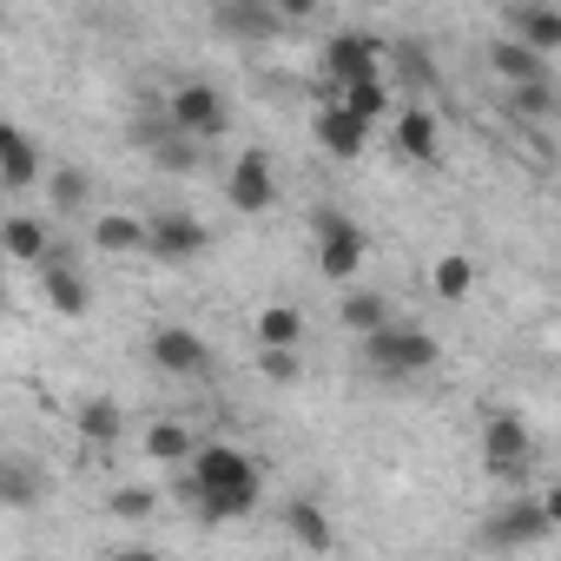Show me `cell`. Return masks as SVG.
<instances>
[{"instance_id":"obj_12","label":"cell","mask_w":561,"mask_h":561,"mask_svg":"<svg viewBox=\"0 0 561 561\" xmlns=\"http://www.w3.org/2000/svg\"><path fill=\"white\" fill-rule=\"evenodd\" d=\"M318 146L337 152V159H357L370 146V126L357 113H344V106H318Z\"/></svg>"},{"instance_id":"obj_34","label":"cell","mask_w":561,"mask_h":561,"mask_svg":"<svg viewBox=\"0 0 561 561\" xmlns=\"http://www.w3.org/2000/svg\"><path fill=\"white\" fill-rule=\"evenodd\" d=\"M541 508H548V522H554V528H561V482H554V489H548V495H541Z\"/></svg>"},{"instance_id":"obj_8","label":"cell","mask_w":561,"mask_h":561,"mask_svg":"<svg viewBox=\"0 0 561 561\" xmlns=\"http://www.w3.org/2000/svg\"><path fill=\"white\" fill-rule=\"evenodd\" d=\"M377 54H383V47H377L370 34H337V41L324 47V67H331L344 87H370V80H377Z\"/></svg>"},{"instance_id":"obj_27","label":"cell","mask_w":561,"mask_h":561,"mask_svg":"<svg viewBox=\"0 0 561 561\" xmlns=\"http://www.w3.org/2000/svg\"><path fill=\"white\" fill-rule=\"evenodd\" d=\"M87 192H93V185H87L80 165H60V172H54V211H87Z\"/></svg>"},{"instance_id":"obj_2","label":"cell","mask_w":561,"mask_h":561,"mask_svg":"<svg viewBox=\"0 0 561 561\" xmlns=\"http://www.w3.org/2000/svg\"><path fill=\"white\" fill-rule=\"evenodd\" d=\"M430 364H436V337H430V331L390 324V331L364 337V370H377V377H416V370H430Z\"/></svg>"},{"instance_id":"obj_1","label":"cell","mask_w":561,"mask_h":561,"mask_svg":"<svg viewBox=\"0 0 561 561\" xmlns=\"http://www.w3.org/2000/svg\"><path fill=\"white\" fill-rule=\"evenodd\" d=\"M192 495H198L205 522L251 515L257 508V462L238 456V449H225V443H198V456H192Z\"/></svg>"},{"instance_id":"obj_32","label":"cell","mask_w":561,"mask_h":561,"mask_svg":"<svg viewBox=\"0 0 561 561\" xmlns=\"http://www.w3.org/2000/svg\"><path fill=\"white\" fill-rule=\"evenodd\" d=\"M264 377H271V383H291V377H298V357H291V351H264Z\"/></svg>"},{"instance_id":"obj_10","label":"cell","mask_w":561,"mask_h":561,"mask_svg":"<svg viewBox=\"0 0 561 561\" xmlns=\"http://www.w3.org/2000/svg\"><path fill=\"white\" fill-rule=\"evenodd\" d=\"M231 205L238 211H271V198H277V179H271V165H264V152H244L238 165H231Z\"/></svg>"},{"instance_id":"obj_25","label":"cell","mask_w":561,"mask_h":561,"mask_svg":"<svg viewBox=\"0 0 561 561\" xmlns=\"http://www.w3.org/2000/svg\"><path fill=\"white\" fill-rule=\"evenodd\" d=\"M80 436H87V443H113V436H119V403L87 397V403H80Z\"/></svg>"},{"instance_id":"obj_21","label":"cell","mask_w":561,"mask_h":561,"mask_svg":"<svg viewBox=\"0 0 561 561\" xmlns=\"http://www.w3.org/2000/svg\"><path fill=\"white\" fill-rule=\"evenodd\" d=\"M344 324H351L357 337H377V331H390V305H383L377 291H351V298H344Z\"/></svg>"},{"instance_id":"obj_26","label":"cell","mask_w":561,"mask_h":561,"mask_svg":"<svg viewBox=\"0 0 561 561\" xmlns=\"http://www.w3.org/2000/svg\"><path fill=\"white\" fill-rule=\"evenodd\" d=\"M337 106H344V113H357V119L370 126V119L390 106V87H383V80H370V87H344V100H337Z\"/></svg>"},{"instance_id":"obj_28","label":"cell","mask_w":561,"mask_h":561,"mask_svg":"<svg viewBox=\"0 0 561 561\" xmlns=\"http://www.w3.org/2000/svg\"><path fill=\"white\" fill-rule=\"evenodd\" d=\"M34 489H41V482H34V462H21V456H14V462H8V508H27V502H34Z\"/></svg>"},{"instance_id":"obj_31","label":"cell","mask_w":561,"mask_h":561,"mask_svg":"<svg viewBox=\"0 0 561 561\" xmlns=\"http://www.w3.org/2000/svg\"><path fill=\"white\" fill-rule=\"evenodd\" d=\"M397 67H403L416 87H430V54H423V47H397Z\"/></svg>"},{"instance_id":"obj_16","label":"cell","mask_w":561,"mask_h":561,"mask_svg":"<svg viewBox=\"0 0 561 561\" xmlns=\"http://www.w3.org/2000/svg\"><path fill=\"white\" fill-rule=\"evenodd\" d=\"M305 337V318L291 311V305H271L264 318H257V351H291Z\"/></svg>"},{"instance_id":"obj_15","label":"cell","mask_w":561,"mask_h":561,"mask_svg":"<svg viewBox=\"0 0 561 561\" xmlns=\"http://www.w3.org/2000/svg\"><path fill=\"white\" fill-rule=\"evenodd\" d=\"M285 528H291V535H298L305 548H318V554L331 548V515H324V508H318L311 495H298V502L285 508Z\"/></svg>"},{"instance_id":"obj_7","label":"cell","mask_w":561,"mask_h":561,"mask_svg":"<svg viewBox=\"0 0 561 561\" xmlns=\"http://www.w3.org/2000/svg\"><path fill=\"white\" fill-rule=\"evenodd\" d=\"M41 285H47V305H54L60 318H80V311L93 305V291H87V277L73 271V251H67V244H54V251H47Z\"/></svg>"},{"instance_id":"obj_19","label":"cell","mask_w":561,"mask_h":561,"mask_svg":"<svg viewBox=\"0 0 561 561\" xmlns=\"http://www.w3.org/2000/svg\"><path fill=\"white\" fill-rule=\"evenodd\" d=\"M8 251H14L21 264H47L54 238H47V225H41V218H8Z\"/></svg>"},{"instance_id":"obj_33","label":"cell","mask_w":561,"mask_h":561,"mask_svg":"<svg viewBox=\"0 0 561 561\" xmlns=\"http://www.w3.org/2000/svg\"><path fill=\"white\" fill-rule=\"evenodd\" d=\"M159 165H165V172H192V146H179V139H159Z\"/></svg>"},{"instance_id":"obj_29","label":"cell","mask_w":561,"mask_h":561,"mask_svg":"<svg viewBox=\"0 0 561 561\" xmlns=\"http://www.w3.org/2000/svg\"><path fill=\"white\" fill-rule=\"evenodd\" d=\"M113 515H119V522H146V515H152V489H119V495H113Z\"/></svg>"},{"instance_id":"obj_22","label":"cell","mask_w":561,"mask_h":561,"mask_svg":"<svg viewBox=\"0 0 561 561\" xmlns=\"http://www.w3.org/2000/svg\"><path fill=\"white\" fill-rule=\"evenodd\" d=\"M146 456H152V462H192L198 443H192V430H179V423H152V430H146Z\"/></svg>"},{"instance_id":"obj_20","label":"cell","mask_w":561,"mask_h":561,"mask_svg":"<svg viewBox=\"0 0 561 561\" xmlns=\"http://www.w3.org/2000/svg\"><path fill=\"white\" fill-rule=\"evenodd\" d=\"M93 244H100V251H146V225L126 218V211H106V218L93 225Z\"/></svg>"},{"instance_id":"obj_3","label":"cell","mask_w":561,"mask_h":561,"mask_svg":"<svg viewBox=\"0 0 561 561\" xmlns=\"http://www.w3.org/2000/svg\"><path fill=\"white\" fill-rule=\"evenodd\" d=\"M364 251H370V244H364V231H357L344 211H331V205H324V211H318V271H324V277H357Z\"/></svg>"},{"instance_id":"obj_30","label":"cell","mask_w":561,"mask_h":561,"mask_svg":"<svg viewBox=\"0 0 561 561\" xmlns=\"http://www.w3.org/2000/svg\"><path fill=\"white\" fill-rule=\"evenodd\" d=\"M515 106L522 113H554V87L541 80V87H515Z\"/></svg>"},{"instance_id":"obj_5","label":"cell","mask_w":561,"mask_h":561,"mask_svg":"<svg viewBox=\"0 0 561 561\" xmlns=\"http://www.w3.org/2000/svg\"><path fill=\"white\" fill-rule=\"evenodd\" d=\"M165 119H172L179 133H192V139H218L231 113H225V93H218V87H179Z\"/></svg>"},{"instance_id":"obj_11","label":"cell","mask_w":561,"mask_h":561,"mask_svg":"<svg viewBox=\"0 0 561 561\" xmlns=\"http://www.w3.org/2000/svg\"><path fill=\"white\" fill-rule=\"evenodd\" d=\"M548 528H554L548 508H541L535 495H522V502H508V508L489 522V541H495V548H515V541H541Z\"/></svg>"},{"instance_id":"obj_24","label":"cell","mask_w":561,"mask_h":561,"mask_svg":"<svg viewBox=\"0 0 561 561\" xmlns=\"http://www.w3.org/2000/svg\"><path fill=\"white\" fill-rule=\"evenodd\" d=\"M211 21H218L225 34H244V41H264V34L277 27V14H271V8H218Z\"/></svg>"},{"instance_id":"obj_23","label":"cell","mask_w":561,"mask_h":561,"mask_svg":"<svg viewBox=\"0 0 561 561\" xmlns=\"http://www.w3.org/2000/svg\"><path fill=\"white\" fill-rule=\"evenodd\" d=\"M476 291V264L462 257V251H449V257H436V298H469Z\"/></svg>"},{"instance_id":"obj_6","label":"cell","mask_w":561,"mask_h":561,"mask_svg":"<svg viewBox=\"0 0 561 561\" xmlns=\"http://www.w3.org/2000/svg\"><path fill=\"white\" fill-rule=\"evenodd\" d=\"M482 462H489L502 482H515V476L528 469V423H522V416H489V430H482Z\"/></svg>"},{"instance_id":"obj_4","label":"cell","mask_w":561,"mask_h":561,"mask_svg":"<svg viewBox=\"0 0 561 561\" xmlns=\"http://www.w3.org/2000/svg\"><path fill=\"white\" fill-rule=\"evenodd\" d=\"M211 244V231L198 225V218H185V211H159L152 225H146V251L159 257V264H185V257H198Z\"/></svg>"},{"instance_id":"obj_13","label":"cell","mask_w":561,"mask_h":561,"mask_svg":"<svg viewBox=\"0 0 561 561\" xmlns=\"http://www.w3.org/2000/svg\"><path fill=\"white\" fill-rule=\"evenodd\" d=\"M0 179H8L14 192L41 179V146H34L21 126H0Z\"/></svg>"},{"instance_id":"obj_35","label":"cell","mask_w":561,"mask_h":561,"mask_svg":"<svg viewBox=\"0 0 561 561\" xmlns=\"http://www.w3.org/2000/svg\"><path fill=\"white\" fill-rule=\"evenodd\" d=\"M113 561H159V554H152V548H119Z\"/></svg>"},{"instance_id":"obj_14","label":"cell","mask_w":561,"mask_h":561,"mask_svg":"<svg viewBox=\"0 0 561 561\" xmlns=\"http://www.w3.org/2000/svg\"><path fill=\"white\" fill-rule=\"evenodd\" d=\"M508 34H515L528 54H554V47H561V14H554V8H508Z\"/></svg>"},{"instance_id":"obj_9","label":"cell","mask_w":561,"mask_h":561,"mask_svg":"<svg viewBox=\"0 0 561 561\" xmlns=\"http://www.w3.org/2000/svg\"><path fill=\"white\" fill-rule=\"evenodd\" d=\"M152 364L172 377H205L211 370V344L192 331H152Z\"/></svg>"},{"instance_id":"obj_18","label":"cell","mask_w":561,"mask_h":561,"mask_svg":"<svg viewBox=\"0 0 561 561\" xmlns=\"http://www.w3.org/2000/svg\"><path fill=\"white\" fill-rule=\"evenodd\" d=\"M489 60H495V73H502V80H515V87H541V54H528L522 41H502Z\"/></svg>"},{"instance_id":"obj_17","label":"cell","mask_w":561,"mask_h":561,"mask_svg":"<svg viewBox=\"0 0 561 561\" xmlns=\"http://www.w3.org/2000/svg\"><path fill=\"white\" fill-rule=\"evenodd\" d=\"M397 146H403V159H436V119H430L423 106H403V119H397Z\"/></svg>"}]
</instances>
